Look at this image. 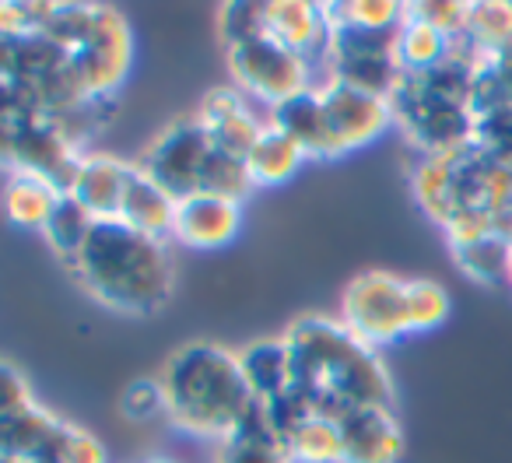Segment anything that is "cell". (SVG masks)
<instances>
[{
    "label": "cell",
    "mask_w": 512,
    "mask_h": 463,
    "mask_svg": "<svg viewBox=\"0 0 512 463\" xmlns=\"http://www.w3.org/2000/svg\"><path fill=\"white\" fill-rule=\"evenodd\" d=\"M341 323L372 348L411 337L407 323V278L393 271H362L348 281L341 299Z\"/></svg>",
    "instance_id": "cell-9"
},
{
    "label": "cell",
    "mask_w": 512,
    "mask_h": 463,
    "mask_svg": "<svg viewBox=\"0 0 512 463\" xmlns=\"http://www.w3.org/2000/svg\"><path fill=\"white\" fill-rule=\"evenodd\" d=\"M463 43L474 53H498L512 46V4L505 0H484V4H470L467 11V29H463Z\"/></svg>",
    "instance_id": "cell-27"
},
{
    "label": "cell",
    "mask_w": 512,
    "mask_h": 463,
    "mask_svg": "<svg viewBox=\"0 0 512 463\" xmlns=\"http://www.w3.org/2000/svg\"><path fill=\"white\" fill-rule=\"evenodd\" d=\"M505 285H509V288H512V260H509V281H505Z\"/></svg>",
    "instance_id": "cell-36"
},
{
    "label": "cell",
    "mask_w": 512,
    "mask_h": 463,
    "mask_svg": "<svg viewBox=\"0 0 512 463\" xmlns=\"http://www.w3.org/2000/svg\"><path fill=\"white\" fill-rule=\"evenodd\" d=\"M218 39L225 46L232 85L246 99L274 109L320 81V67L281 46L264 29V4H225L218 11Z\"/></svg>",
    "instance_id": "cell-5"
},
{
    "label": "cell",
    "mask_w": 512,
    "mask_h": 463,
    "mask_svg": "<svg viewBox=\"0 0 512 463\" xmlns=\"http://www.w3.org/2000/svg\"><path fill=\"white\" fill-rule=\"evenodd\" d=\"M267 123L285 130L288 137H295L309 155V162H337V158H344L334 141V130H330L327 109H323L316 85L309 92L295 95V99L281 102V106L267 109Z\"/></svg>",
    "instance_id": "cell-17"
},
{
    "label": "cell",
    "mask_w": 512,
    "mask_h": 463,
    "mask_svg": "<svg viewBox=\"0 0 512 463\" xmlns=\"http://www.w3.org/2000/svg\"><path fill=\"white\" fill-rule=\"evenodd\" d=\"M158 383H162L165 421L204 442H221L256 407L239 351L218 341L179 344L162 362Z\"/></svg>",
    "instance_id": "cell-3"
},
{
    "label": "cell",
    "mask_w": 512,
    "mask_h": 463,
    "mask_svg": "<svg viewBox=\"0 0 512 463\" xmlns=\"http://www.w3.org/2000/svg\"><path fill=\"white\" fill-rule=\"evenodd\" d=\"M0 463H29V460H18V456H0Z\"/></svg>",
    "instance_id": "cell-35"
},
{
    "label": "cell",
    "mask_w": 512,
    "mask_h": 463,
    "mask_svg": "<svg viewBox=\"0 0 512 463\" xmlns=\"http://www.w3.org/2000/svg\"><path fill=\"white\" fill-rule=\"evenodd\" d=\"M460 50V39H453L449 32L435 29V25L421 22L418 15H411V4H407V22L397 32V57L400 71L404 74H421L432 71V67L446 64Z\"/></svg>",
    "instance_id": "cell-23"
},
{
    "label": "cell",
    "mask_w": 512,
    "mask_h": 463,
    "mask_svg": "<svg viewBox=\"0 0 512 463\" xmlns=\"http://www.w3.org/2000/svg\"><path fill=\"white\" fill-rule=\"evenodd\" d=\"M330 25H355L365 32H400L407 22V4L397 0H355V4H327Z\"/></svg>",
    "instance_id": "cell-30"
},
{
    "label": "cell",
    "mask_w": 512,
    "mask_h": 463,
    "mask_svg": "<svg viewBox=\"0 0 512 463\" xmlns=\"http://www.w3.org/2000/svg\"><path fill=\"white\" fill-rule=\"evenodd\" d=\"M453 316V295L435 278H407V323L411 337L435 334Z\"/></svg>",
    "instance_id": "cell-29"
},
{
    "label": "cell",
    "mask_w": 512,
    "mask_h": 463,
    "mask_svg": "<svg viewBox=\"0 0 512 463\" xmlns=\"http://www.w3.org/2000/svg\"><path fill=\"white\" fill-rule=\"evenodd\" d=\"M281 337L292 351V390L313 414L337 421L365 407H397L383 355L351 334L341 316H299Z\"/></svg>",
    "instance_id": "cell-1"
},
{
    "label": "cell",
    "mask_w": 512,
    "mask_h": 463,
    "mask_svg": "<svg viewBox=\"0 0 512 463\" xmlns=\"http://www.w3.org/2000/svg\"><path fill=\"white\" fill-rule=\"evenodd\" d=\"M498 106H512V46L498 53H477L474 64V85H470L474 120Z\"/></svg>",
    "instance_id": "cell-24"
},
{
    "label": "cell",
    "mask_w": 512,
    "mask_h": 463,
    "mask_svg": "<svg viewBox=\"0 0 512 463\" xmlns=\"http://www.w3.org/2000/svg\"><path fill=\"white\" fill-rule=\"evenodd\" d=\"M242 218H246L242 200L225 197V193H193V197L176 200L169 239L193 253H218L239 239Z\"/></svg>",
    "instance_id": "cell-12"
},
{
    "label": "cell",
    "mask_w": 512,
    "mask_h": 463,
    "mask_svg": "<svg viewBox=\"0 0 512 463\" xmlns=\"http://www.w3.org/2000/svg\"><path fill=\"white\" fill-rule=\"evenodd\" d=\"M397 32H365L355 25H330L320 78H341L369 92L390 95L400 81Z\"/></svg>",
    "instance_id": "cell-10"
},
{
    "label": "cell",
    "mask_w": 512,
    "mask_h": 463,
    "mask_svg": "<svg viewBox=\"0 0 512 463\" xmlns=\"http://www.w3.org/2000/svg\"><path fill=\"white\" fill-rule=\"evenodd\" d=\"M264 29L299 57L323 64L330 46V18L327 4H306V0H274L264 4Z\"/></svg>",
    "instance_id": "cell-15"
},
{
    "label": "cell",
    "mask_w": 512,
    "mask_h": 463,
    "mask_svg": "<svg viewBox=\"0 0 512 463\" xmlns=\"http://www.w3.org/2000/svg\"><path fill=\"white\" fill-rule=\"evenodd\" d=\"M0 456L29 463H106L99 435L39 404L29 376L0 358Z\"/></svg>",
    "instance_id": "cell-6"
},
{
    "label": "cell",
    "mask_w": 512,
    "mask_h": 463,
    "mask_svg": "<svg viewBox=\"0 0 512 463\" xmlns=\"http://www.w3.org/2000/svg\"><path fill=\"white\" fill-rule=\"evenodd\" d=\"M130 172H134V162H127V158L106 155V151H88V155L81 158L78 176H74L67 197L85 204L99 221H113L116 214H120Z\"/></svg>",
    "instance_id": "cell-16"
},
{
    "label": "cell",
    "mask_w": 512,
    "mask_h": 463,
    "mask_svg": "<svg viewBox=\"0 0 512 463\" xmlns=\"http://www.w3.org/2000/svg\"><path fill=\"white\" fill-rule=\"evenodd\" d=\"M467 11H470V4H449V0H439V4H411V15H418L421 22L435 25V29L449 32L453 39H463Z\"/></svg>",
    "instance_id": "cell-33"
},
{
    "label": "cell",
    "mask_w": 512,
    "mask_h": 463,
    "mask_svg": "<svg viewBox=\"0 0 512 463\" xmlns=\"http://www.w3.org/2000/svg\"><path fill=\"white\" fill-rule=\"evenodd\" d=\"M88 148L57 113L11 81H0V169L43 172L60 190H71Z\"/></svg>",
    "instance_id": "cell-8"
},
{
    "label": "cell",
    "mask_w": 512,
    "mask_h": 463,
    "mask_svg": "<svg viewBox=\"0 0 512 463\" xmlns=\"http://www.w3.org/2000/svg\"><path fill=\"white\" fill-rule=\"evenodd\" d=\"M120 414L127 421H155L165 418V400H162V383L155 379H134V383L123 386L120 393Z\"/></svg>",
    "instance_id": "cell-32"
},
{
    "label": "cell",
    "mask_w": 512,
    "mask_h": 463,
    "mask_svg": "<svg viewBox=\"0 0 512 463\" xmlns=\"http://www.w3.org/2000/svg\"><path fill=\"white\" fill-rule=\"evenodd\" d=\"M316 92H320V102L327 109L330 130H334L341 155H355V151L369 148V144H376L379 137L397 127L390 95L369 92V88L351 85V81L341 78H320Z\"/></svg>",
    "instance_id": "cell-11"
},
{
    "label": "cell",
    "mask_w": 512,
    "mask_h": 463,
    "mask_svg": "<svg viewBox=\"0 0 512 463\" xmlns=\"http://www.w3.org/2000/svg\"><path fill=\"white\" fill-rule=\"evenodd\" d=\"M197 120L204 123L211 141L218 144L225 155L242 158V162H246L253 144L260 141V134L267 130V116L256 113L253 99H246L235 85L211 88V92L200 99Z\"/></svg>",
    "instance_id": "cell-13"
},
{
    "label": "cell",
    "mask_w": 512,
    "mask_h": 463,
    "mask_svg": "<svg viewBox=\"0 0 512 463\" xmlns=\"http://www.w3.org/2000/svg\"><path fill=\"white\" fill-rule=\"evenodd\" d=\"M288 449L295 463H341L344 460V439L341 425L323 414H309L288 432Z\"/></svg>",
    "instance_id": "cell-26"
},
{
    "label": "cell",
    "mask_w": 512,
    "mask_h": 463,
    "mask_svg": "<svg viewBox=\"0 0 512 463\" xmlns=\"http://www.w3.org/2000/svg\"><path fill=\"white\" fill-rule=\"evenodd\" d=\"M470 141L488 151V155L512 165V106H498V109H491V113L477 116Z\"/></svg>",
    "instance_id": "cell-31"
},
{
    "label": "cell",
    "mask_w": 512,
    "mask_h": 463,
    "mask_svg": "<svg viewBox=\"0 0 512 463\" xmlns=\"http://www.w3.org/2000/svg\"><path fill=\"white\" fill-rule=\"evenodd\" d=\"M453 253V264L463 278L477 281V285H505L509 281V260H512V243L502 236H488L474 246H463Z\"/></svg>",
    "instance_id": "cell-28"
},
{
    "label": "cell",
    "mask_w": 512,
    "mask_h": 463,
    "mask_svg": "<svg viewBox=\"0 0 512 463\" xmlns=\"http://www.w3.org/2000/svg\"><path fill=\"white\" fill-rule=\"evenodd\" d=\"M239 362L256 404H271L292 390V351L285 337H264V341L246 344L239 351Z\"/></svg>",
    "instance_id": "cell-21"
},
{
    "label": "cell",
    "mask_w": 512,
    "mask_h": 463,
    "mask_svg": "<svg viewBox=\"0 0 512 463\" xmlns=\"http://www.w3.org/2000/svg\"><path fill=\"white\" fill-rule=\"evenodd\" d=\"M137 463H176V460H169V456H144V460H137Z\"/></svg>",
    "instance_id": "cell-34"
},
{
    "label": "cell",
    "mask_w": 512,
    "mask_h": 463,
    "mask_svg": "<svg viewBox=\"0 0 512 463\" xmlns=\"http://www.w3.org/2000/svg\"><path fill=\"white\" fill-rule=\"evenodd\" d=\"M67 271L81 292L120 316H155L176 292L172 239L137 232L116 218L92 228Z\"/></svg>",
    "instance_id": "cell-2"
},
{
    "label": "cell",
    "mask_w": 512,
    "mask_h": 463,
    "mask_svg": "<svg viewBox=\"0 0 512 463\" xmlns=\"http://www.w3.org/2000/svg\"><path fill=\"white\" fill-rule=\"evenodd\" d=\"M60 200H64V190H60L50 176L22 169L4 179L0 211H4V218L15 228H36V232H43V228L50 225L53 211L60 207Z\"/></svg>",
    "instance_id": "cell-18"
},
{
    "label": "cell",
    "mask_w": 512,
    "mask_h": 463,
    "mask_svg": "<svg viewBox=\"0 0 512 463\" xmlns=\"http://www.w3.org/2000/svg\"><path fill=\"white\" fill-rule=\"evenodd\" d=\"M137 165L176 200L193 197V193H225V197L246 200L256 190L246 162L225 155L211 141L197 113L165 123L141 151Z\"/></svg>",
    "instance_id": "cell-7"
},
{
    "label": "cell",
    "mask_w": 512,
    "mask_h": 463,
    "mask_svg": "<svg viewBox=\"0 0 512 463\" xmlns=\"http://www.w3.org/2000/svg\"><path fill=\"white\" fill-rule=\"evenodd\" d=\"M344 439L341 463H400L404 456V428L397 407H365L337 418Z\"/></svg>",
    "instance_id": "cell-14"
},
{
    "label": "cell",
    "mask_w": 512,
    "mask_h": 463,
    "mask_svg": "<svg viewBox=\"0 0 512 463\" xmlns=\"http://www.w3.org/2000/svg\"><path fill=\"white\" fill-rule=\"evenodd\" d=\"M172 218H176V197L165 193L148 172H141V165L134 162L130 172L127 193H123V204L116 221L137 228V232H148V236L169 239L172 236Z\"/></svg>",
    "instance_id": "cell-20"
},
{
    "label": "cell",
    "mask_w": 512,
    "mask_h": 463,
    "mask_svg": "<svg viewBox=\"0 0 512 463\" xmlns=\"http://www.w3.org/2000/svg\"><path fill=\"white\" fill-rule=\"evenodd\" d=\"M306 162L309 155L302 151V144L295 137H288L285 130H278L274 123H267L260 141L246 155V172L253 179V186H285L288 179L299 176V169Z\"/></svg>",
    "instance_id": "cell-22"
},
{
    "label": "cell",
    "mask_w": 512,
    "mask_h": 463,
    "mask_svg": "<svg viewBox=\"0 0 512 463\" xmlns=\"http://www.w3.org/2000/svg\"><path fill=\"white\" fill-rule=\"evenodd\" d=\"M477 53L460 39L453 60L421 74H400L390 92L397 130L421 151H446L467 144L474 134L470 113V85H474Z\"/></svg>",
    "instance_id": "cell-4"
},
{
    "label": "cell",
    "mask_w": 512,
    "mask_h": 463,
    "mask_svg": "<svg viewBox=\"0 0 512 463\" xmlns=\"http://www.w3.org/2000/svg\"><path fill=\"white\" fill-rule=\"evenodd\" d=\"M95 225H99V218H95L85 204H78V200L64 193L60 207L53 211L50 225L43 228V239H46V246L53 250V257L67 267L81 253V246L88 243V236H92Z\"/></svg>",
    "instance_id": "cell-25"
},
{
    "label": "cell",
    "mask_w": 512,
    "mask_h": 463,
    "mask_svg": "<svg viewBox=\"0 0 512 463\" xmlns=\"http://www.w3.org/2000/svg\"><path fill=\"white\" fill-rule=\"evenodd\" d=\"M214 463H295L288 439L278 432L267 411L260 404L249 411L235 432H228L221 442H214Z\"/></svg>",
    "instance_id": "cell-19"
}]
</instances>
